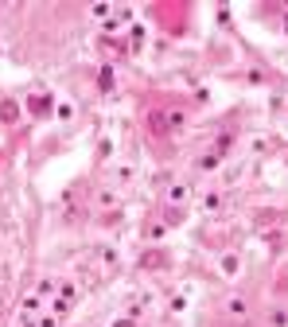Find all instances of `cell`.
Masks as SVG:
<instances>
[{
    "instance_id": "6da1fadb",
    "label": "cell",
    "mask_w": 288,
    "mask_h": 327,
    "mask_svg": "<svg viewBox=\"0 0 288 327\" xmlns=\"http://www.w3.org/2000/svg\"><path fill=\"white\" fill-rule=\"evenodd\" d=\"M74 300H78V288H74V284H58L55 316H66V312H70V308H74Z\"/></svg>"
},
{
    "instance_id": "7a4b0ae2",
    "label": "cell",
    "mask_w": 288,
    "mask_h": 327,
    "mask_svg": "<svg viewBox=\"0 0 288 327\" xmlns=\"http://www.w3.org/2000/svg\"><path fill=\"white\" fill-rule=\"evenodd\" d=\"M187 195H191V187H187V183H172V191H168L172 207H179V203H187Z\"/></svg>"
},
{
    "instance_id": "3957f363",
    "label": "cell",
    "mask_w": 288,
    "mask_h": 327,
    "mask_svg": "<svg viewBox=\"0 0 288 327\" xmlns=\"http://www.w3.org/2000/svg\"><path fill=\"white\" fill-rule=\"evenodd\" d=\"M39 304H43V296H27V300H20V312L31 316V312H39Z\"/></svg>"
},
{
    "instance_id": "277c9868",
    "label": "cell",
    "mask_w": 288,
    "mask_h": 327,
    "mask_svg": "<svg viewBox=\"0 0 288 327\" xmlns=\"http://www.w3.org/2000/svg\"><path fill=\"white\" fill-rule=\"evenodd\" d=\"M98 86H102V90H105V94H109V90H113V70H109V66H105V70H102V78H98Z\"/></svg>"
},
{
    "instance_id": "5b68a950",
    "label": "cell",
    "mask_w": 288,
    "mask_h": 327,
    "mask_svg": "<svg viewBox=\"0 0 288 327\" xmlns=\"http://www.w3.org/2000/svg\"><path fill=\"white\" fill-rule=\"evenodd\" d=\"M222 272H226V276H234V272H237V257H234V253H226V257H222Z\"/></svg>"
},
{
    "instance_id": "8992f818",
    "label": "cell",
    "mask_w": 288,
    "mask_h": 327,
    "mask_svg": "<svg viewBox=\"0 0 288 327\" xmlns=\"http://www.w3.org/2000/svg\"><path fill=\"white\" fill-rule=\"evenodd\" d=\"M140 265H148V269H152V265H164V253H144Z\"/></svg>"
},
{
    "instance_id": "52a82bcc",
    "label": "cell",
    "mask_w": 288,
    "mask_h": 327,
    "mask_svg": "<svg viewBox=\"0 0 288 327\" xmlns=\"http://www.w3.org/2000/svg\"><path fill=\"white\" fill-rule=\"evenodd\" d=\"M226 308H230L234 316H245V300H241V296H234V300L226 304Z\"/></svg>"
},
{
    "instance_id": "ba28073f",
    "label": "cell",
    "mask_w": 288,
    "mask_h": 327,
    "mask_svg": "<svg viewBox=\"0 0 288 327\" xmlns=\"http://www.w3.org/2000/svg\"><path fill=\"white\" fill-rule=\"evenodd\" d=\"M269 320H273V327H288V312H281V308H277Z\"/></svg>"
},
{
    "instance_id": "9c48e42d",
    "label": "cell",
    "mask_w": 288,
    "mask_h": 327,
    "mask_svg": "<svg viewBox=\"0 0 288 327\" xmlns=\"http://www.w3.org/2000/svg\"><path fill=\"white\" fill-rule=\"evenodd\" d=\"M0 117H4V121H16V106H12V102H4V106H0Z\"/></svg>"
},
{
    "instance_id": "30bf717a",
    "label": "cell",
    "mask_w": 288,
    "mask_h": 327,
    "mask_svg": "<svg viewBox=\"0 0 288 327\" xmlns=\"http://www.w3.org/2000/svg\"><path fill=\"white\" fill-rule=\"evenodd\" d=\"M148 121H152V129H168V117H164V113H152Z\"/></svg>"
},
{
    "instance_id": "8fae6325",
    "label": "cell",
    "mask_w": 288,
    "mask_h": 327,
    "mask_svg": "<svg viewBox=\"0 0 288 327\" xmlns=\"http://www.w3.org/2000/svg\"><path fill=\"white\" fill-rule=\"evenodd\" d=\"M222 207V195H207V211H218Z\"/></svg>"
},
{
    "instance_id": "7c38bea8",
    "label": "cell",
    "mask_w": 288,
    "mask_h": 327,
    "mask_svg": "<svg viewBox=\"0 0 288 327\" xmlns=\"http://www.w3.org/2000/svg\"><path fill=\"white\" fill-rule=\"evenodd\" d=\"M55 288H58V284H55V280H51V276H47V280L39 284V296H47V292H55Z\"/></svg>"
},
{
    "instance_id": "4fadbf2b",
    "label": "cell",
    "mask_w": 288,
    "mask_h": 327,
    "mask_svg": "<svg viewBox=\"0 0 288 327\" xmlns=\"http://www.w3.org/2000/svg\"><path fill=\"white\" fill-rule=\"evenodd\" d=\"M39 327H58V316H43V320H39Z\"/></svg>"
},
{
    "instance_id": "5bb4252c",
    "label": "cell",
    "mask_w": 288,
    "mask_h": 327,
    "mask_svg": "<svg viewBox=\"0 0 288 327\" xmlns=\"http://www.w3.org/2000/svg\"><path fill=\"white\" fill-rule=\"evenodd\" d=\"M113 327H136V320H117Z\"/></svg>"
},
{
    "instance_id": "9a60e30c",
    "label": "cell",
    "mask_w": 288,
    "mask_h": 327,
    "mask_svg": "<svg viewBox=\"0 0 288 327\" xmlns=\"http://www.w3.org/2000/svg\"><path fill=\"white\" fill-rule=\"evenodd\" d=\"M20 327H39V324H31V320H27V324H20Z\"/></svg>"
},
{
    "instance_id": "2e32d148",
    "label": "cell",
    "mask_w": 288,
    "mask_h": 327,
    "mask_svg": "<svg viewBox=\"0 0 288 327\" xmlns=\"http://www.w3.org/2000/svg\"><path fill=\"white\" fill-rule=\"evenodd\" d=\"M285 31H288V20H285Z\"/></svg>"
}]
</instances>
